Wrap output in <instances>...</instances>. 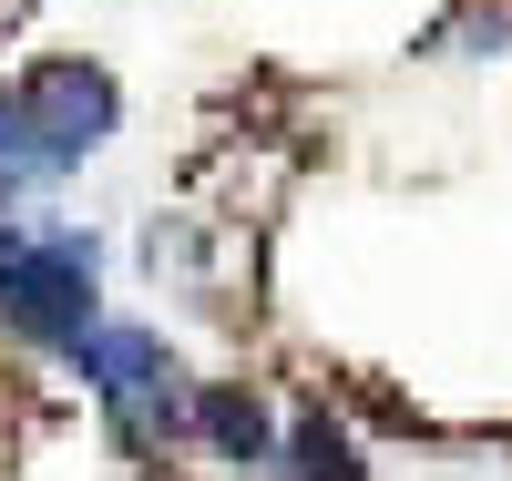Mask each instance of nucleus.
I'll return each mask as SVG.
<instances>
[{
    "instance_id": "1",
    "label": "nucleus",
    "mask_w": 512,
    "mask_h": 481,
    "mask_svg": "<svg viewBox=\"0 0 512 481\" xmlns=\"http://www.w3.org/2000/svg\"><path fill=\"white\" fill-rule=\"evenodd\" d=\"M123 123V82L103 62H31L11 93H0V215H11V195L31 185H62V174H82Z\"/></svg>"
},
{
    "instance_id": "2",
    "label": "nucleus",
    "mask_w": 512,
    "mask_h": 481,
    "mask_svg": "<svg viewBox=\"0 0 512 481\" xmlns=\"http://www.w3.org/2000/svg\"><path fill=\"white\" fill-rule=\"evenodd\" d=\"M0 328L52 348V359H72L82 338L103 328V246L82 226H11V246H0Z\"/></svg>"
},
{
    "instance_id": "3",
    "label": "nucleus",
    "mask_w": 512,
    "mask_h": 481,
    "mask_svg": "<svg viewBox=\"0 0 512 481\" xmlns=\"http://www.w3.org/2000/svg\"><path fill=\"white\" fill-rule=\"evenodd\" d=\"M72 379L113 410L123 441H175L185 430V369H175V348H164V328H144V318H103L72 348Z\"/></svg>"
},
{
    "instance_id": "4",
    "label": "nucleus",
    "mask_w": 512,
    "mask_h": 481,
    "mask_svg": "<svg viewBox=\"0 0 512 481\" xmlns=\"http://www.w3.org/2000/svg\"><path fill=\"white\" fill-rule=\"evenodd\" d=\"M185 430L216 461H236V471H277V420H267V400H256L246 379H205L185 400Z\"/></svg>"
},
{
    "instance_id": "5",
    "label": "nucleus",
    "mask_w": 512,
    "mask_h": 481,
    "mask_svg": "<svg viewBox=\"0 0 512 481\" xmlns=\"http://www.w3.org/2000/svg\"><path fill=\"white\" fill-rule=\"evenodd\" d=\"M277 471H287V481H369L359 441H349V430H338L328 410H308V420H297L287 441H277Z\"/></svg>"
},
{
    "instance_id": "6",
    "label": "nucleus",
    "mask_w": 512,
    "mask_h": 481,
    "mask_svg": "<svg viewBox=\"0 0 512 481\" xmlns=\"http://www.w3.org/2000/svg\"><path fill=\"white\" fill-rule=\"evenodd\" d=\"M441 41H472V62H492V52H512V11H492V0H472Z\"/></svg>"
},
{
    "instance_id": "7",
    "label": "nucleus",
    "mask_w": 512,
    "mask_h": 481,
    "mask_svg": "<svg viewBox=\"0 0 512 481\" xmlns=\"http://www.w3.org/2000/svg\"><path fill=\"white\" fill-rule=\"evenodd\" d=\"M11 226H21V215H0V246H11Z\"/></svg>"
}]
</instances>
